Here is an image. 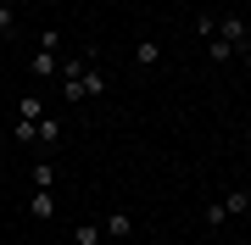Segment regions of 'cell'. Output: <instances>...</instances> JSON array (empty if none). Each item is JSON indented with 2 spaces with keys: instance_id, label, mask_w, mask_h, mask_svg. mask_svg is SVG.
I'll list each match as a JSON object with an SVG mask.
<instances>
[{
  "instance_id": "cell-1",
  "label": "cell",
  "mask_w": 251,
  "mask_h": 245,
  "mask_svg": "<svg viewBox=\"0 0 251 245\" xmlns=\"http://www.w3.org/2000/svg\"><path fill=\"white\" fill-rule=\"evenodd\" d=\"M28 73L34 78H62V34H56V28L39 34V50L28 56Z\"/></svg>"
},
{
  "instance_id": "cell-2",
  "label": "cell",
  "mask_w": 251,
  "mask_h": 245,
  "mask_svg": "<svg viewBox=\"0 0 251 245\" xmlns=\"http://www.w3.org/2000/svg\"><path fill=\"white\" fill-rule=\"evenodd\" d=\"M212 34H218V39H229L234 50H246V45H251V28H246V17H240V11H224V22H218Z\"/></svg>"
},
{
  "instance_id": "cell-3",
  "label": "cell",
  "mask_w": 251,
  "mask_h": 245,
  "mask_svg": "<svg viewBox=\"0 0 251 245\" xmlns=\"http://www.w3.org/2000/svg\"><path fill=\"white\" fill-rule=\"evenodd\" d=\"M56 178H62V167H56V156H39V162L28 167V190H56Z\"/></svg>"
},
{
  "instance_id": "cell-4",
  "label": "cell",
  "mask_w": 251,
  "mask_h": 245,
  "mask_svg": "<svg viewBox=\"0 0 251 245\" xmlns=\"http://www.w3.org/2000/svg\"><path fill=\"white\" fill-rule=\"evenodd\" d=\"M28 218L50 223L56 218V190H28Z\"/></svg>"
},
{
  "instance_id": "cell-5",
  "label": "cell",
  "mask_w": 251,
  "mask_h": 245,
  "mask_svg": "<svg viewBox=\"0 0 251 245\" xmlns=\"http://www.w3.org/2000/svg\"><path fill=\"white\" fill-rule=\"evenodd\" d=\"M34 145H39V156H56V145H62V123H56V117H39Z\"/></svg>"
},
{
  "instance_id": "cell-6",
  "label": "cell",
  "mask_w": 251,
  "mask_h": 245,
  "mask_svg": "<svg viewBox=\"0 0 251 245\" xmlns=\"http://www.w3.org/2000/svg\"><path fill=\"white\" fill-rule=\"evenodd\" d=\"M100 228H106V240H123V245H128V234H134V218L117 206V212H106V218H100Z\"/></svg>"
},
{
  "instance_id": "cell-7",
  "label": "cell",
  "mask_w": 251,
  "mask_h": 245,
  "mask_svg": "<svg viewBox=\"0 0 251 245\" xmlns=\"http://www.w3.org/2000/svg\"><path fill=\"white\" fill-rule=\"evenodd\" d=\"M218 206H224V218H234V212L251 206V190H246V184H240V190H224V195H218Z\"/></svg>"
},
{
  "instance_id": "cell-8",
  "label": "cell",
  "mask_w": 251,
  "mask_h": 245,
  "mask_svg": "<svg viewBox=\"0 0 251 245\" xmlns=\"http://www.w3.org/2000/svg\"><path fill=\"white\" fill-rule=\"evenodd\" d=\"M45 117V100L39 95H17V123H39Z\"/></svg>"
},
{
  "instance_id": "cell-9",
  "label": "cell",
  "mask_w": 251,
  "mask_h": 245,
  "mask_svg": "<svg viewBox=\"0 0 251 245\" xmlns=\"http://www.w3.org/2000/svg\"><path fill=\"white\" fill-rule=\"evenodd\" d=\"M134 62L140 67H162V39H140V45H134Z\"/></svg>"
},
{
  "instance_id": "cell-10",
  "label": "cell",
  "mask_w": 251,
  "mask_h": 245,
  "mask_svg": "<svg viewBox=\"0 0 251 245\" xmlns=\"http://www.w3.org/2000/svg\"><path fill=\"white\" fill-rule=\"evenodd\" d=\"M17 28H23V11L11 6V0H0V34L11 39V34H17Z\"/></svg>"
},
{
  "instance_id": "cell-11",
  "label": "cell",
  "mask_w": 251,
  "mask_h": 245,
  "mask_svg": "<svg viewBox=\"0 0 251 245\" xmlns=\"http://www.w3.org/2000/svg\"><path fill=\"white\" fill-rule=\"evenodd\" d=\"M73 240H78V245H100V240H106V228H100V223H90V218H84L78 228H73Z\"/></svg>"
},
{
  "instance_id": "cell-12",
  "label": "cell",
  "mask_w": 251,
  "mask_h": 245,
  "mask_svg": "<svg viewBox=\"0 0 251 245\" xmlns=\"http://www.w3.org/2000/svg\"><path fill=\"white\" fill-rule=\"evenodd\" d=\"M34 134H39V123H11V134H6V139H17V145H34Z\"/></svg>"
},
{
  "instance_id": "cell-13",
  "label": "cell",
  "mask_w": 251,
  "mask_h": 245,
  "mask_svg": "<svg viewBox=\"0 0 251 245\" xmlns=\"http://www.w3.org/2000/svg\"><path fill=\"white\" fill-rule=\"evenodd\" d=\"M201 218H206V228H224V223H229V218H224V206H218V200H212V206L201 212Z\"/></svg>"
},
{
  "instance_id": "cell-14",
  "label": "cell",
  "mask_w": 251,
  "mask_h": 245,
  "mask_svg": "<svg viewBox=\"0 0 251 245\" xmlns=\"http://www.w3.org/2000/svg\"><path fill=\"white\" fill-rule=\"evenodd\" d=\"M240 62H246V73H251V45H246V50H240Z\"/></svg>"
},
{
  "instance_id": "cell-15",
  "label": "cell",
  "mask_w": 251,
  "mask_h": 245,
  "mask_svg": "<svg viewBox=\"0 0 251 245\" xmlns=\"http://www.w3.org/2000/svg\"><path fill=\"white\" fill-rule=\"evenodd\" d=\"M11 6H17V11H28V6H34V0H11Z\"/></svg>"
},
{
  "instance_id": "cell-16",
  "label": "cell",
  "mask_w": 251,
  "mask_h": 245,
  "mask_svg": "<svg viewBox=\"0 0 251 245\" xmlns=\"http://www.w3.org/2000/svg\"><path fill=\"white\" fill-rule=\"evenodd\" d=\"M0 156H6V134H0Z\"/></svg>"
},
{
  "instance_id": "cell-17",
  "label": "cell",
  "mask_w": 251,
  "mask_h": 245,
  "mask_svg": "<svg viewBox=\"0 0 251 245\" xmlns=\"http://www.w3.org/2000/svg\"><path fill=\"white\" fill-rule=\"evenodd\" d=\"M100 245H123V240H100Z\"/></svg>"
},
{
  "instance_id": "cell-18",
  "label": "cell",
  "mask_w": 251,
  "mask_h": 245,
  "mask_svg": "<svg viewBox=\"0 0 251 245\" xmlns=\"http://www.w3.org/2000/svg\"><path fill=\"white\" fill-rule=\"evenodd\" d=\"M0 78H6V73H0Z\"/></svg>"
}]
</instances>
